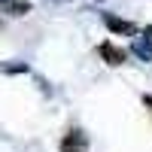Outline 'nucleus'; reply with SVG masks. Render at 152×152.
<instances>
[{
  "label": "nucleus",
  "mask_w": 152,
  "mask_h": 152,
  "mask_svg": "<svg viewBox=\"0 0 152 152\" xmlns=\"http://www.w3.org/2000/svg\"><path fill=\"white\" fill-rule=\"evenodd\" d=\"M88 149V140L82 131H67V137L61 140V152H85Z\"/></svg>",
  "instance_id": "1"
},
{
  "label": "nucleus",
  "mask_w": 152,
  "mask_h": 152,
  "mask_svg": "<svg viewBox=\"0 0 152 152\" xmlns=\"http://www.w3.org/2000/svg\"><path fill=\"white\" fill-rule=\"evenodd\" d=\"M100 55H104L107 64H125V58H128L122 49H116L113 43H100Z\"/></svg>",
  "instance_id": "2"
},
{
  "label": "nucleus",
  "mask_w": 152,
  "mask_h": 152,
  "mask_svg": "<svg viewBox=\"0 0 152 152\" xmlns=\"http://www.w3.org/2000/svg\"><path fill=\"white\" fill-rule=\"evenodd\" d=\"M107 28L113 31V34H134V24L131 21H122V18H116V15H107Z\"/></svg>",
  "instance_id": "3"
},
{
  "label": "nucleus",
  "mask_w": 152,
  "mask_h": 152,
  "mask_svg": "<svg viewBox=\"0 0 152 152\" xmlns=\"http://www.w3.org/2000/svg\"><path fill=\"white\" fill-rule=\"evenodd\" d=\"M6 9L12 12V15H24V12H31V3H18V0H12Z\"/></svg>",
  "instance_id": "4"
},
{
  "label": "nucleus",
  "mask_w": 152,
  "mask_h": 152,
  "mask_svg": "<svg viewBox=\"0 0 152 152\" xmlns=\"http://www.w3.org/2000/svg\"><path fill=\"white\" fill-rule=\"evenodd\" d=\"M9 3H12V0H0V6H3V9H6V6H9Z\"/></svg>",
  "instance_id": "5"
},
{
  "label": "nucleus",
  "mask_w": 152,
  "mask_h": 152,
  "mask_svg": "<svg viewBox=\"0 0 152 152\" xmlns=\"http://www.w3.org/2000/svg\"><path fill=\"white\" fill-rule=\"evenodd\" d=\"M146 107H152V97H146Z\"/></svg>",
  "instance_id": "6"
}]
</instances>
